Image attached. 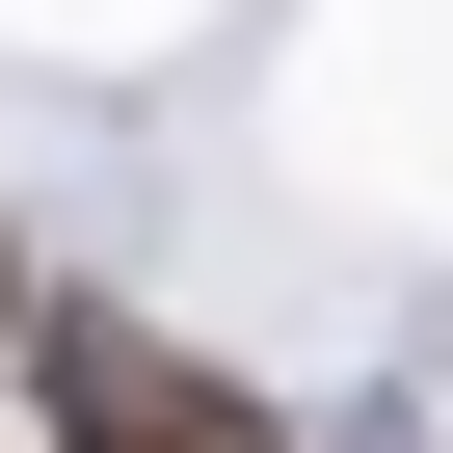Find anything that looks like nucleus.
Returning <instances> with one entry per match:
<instances>
[{
	"mask_svg": "<svg viewBox=\"0 0 453 453\" xmlns=\"http://www.w3.org/2000/svg\"><path fill=\"white\" fill-rule=\"evenodd\" d=\"M27 320H54V294H27V241H0V347H27Z\"/></svg>",
	"mask_w": 453,
	"mask_h": 453,
	"instance_id": "f03ea898",
	"label": "nucleus"
},
{
	"mask_svg": "<svg viewBox=\"0 0 453 453\" xmlns=\"http://www.w3.org/2000/svg\"><path fill=\"white\" fill-rule=\"evenodd\" d=\"M27 426H54V453H294L241 373H213L187 320H134V294H54V320H27Z\"/></svg>",
	"mask_w": 453,
	"mask_h": 453,
	"instance_id": "f257e3e1",
	"label": "nucleus"
}]
</instances>
